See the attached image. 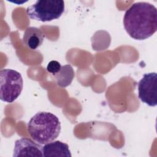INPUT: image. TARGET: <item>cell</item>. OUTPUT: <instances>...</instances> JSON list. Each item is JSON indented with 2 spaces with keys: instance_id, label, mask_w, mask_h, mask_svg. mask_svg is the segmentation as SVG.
<instances>
[{
  "instance_id": "obj_1",
  "label": "cell",
  "mask_w": 157,
  "mask_h": 157,
  "mask_svg": "<svg viewBox=\"0 0 157 157\" xmlns=\"http://www.w3.org/2000/svg\"><path fill=\"white\" fill-rule=\"evenodd\" d=\"M123 25L127 33L138 40L147 39L157 30V9L147 2L134 3L125 12Z\"/></svg>"
},
{
  "instance_id": "obj_2",
  "label": "cell",
  "mask_w": 157,
  "mask_h": 157,
  "mask_svg": "<svg viewBox=\"0 0 157 157\" xmlns=\"http://www.w3.org/2000/svg\"><path fill=\"white\" fill-rule=\"evenodd\" d=\"M61 123L54 114L40 112L29 121L27 129L32 139L40 145L46 144L56 139L61 132Z\"/></svg>"
},
{
  "instance_id": "obj_3",
  "label": "cell",
  "mask_w": 157,
  "mask_h": 157,
  "mask_svg": "<svg viewBox=\"0 0 157 157\" xmlns=\"http://www.w3.org/2000/svg\"><path fill=\"white\" fill-rule=\"evenodd\" d=\"M64 9V2L62 0L37 1L28 7L26 13L32 20L42 22L51 21L60 18Z\"/></svg>"
},
{
  "instance_id": "obj_4",
  "label": "cell",
  "mask_w": 157,
  "mask_h": 157,
  "mask_svg": "<svg viewBox=\"0 0 157 157\" xmlns=\"http://www.w3.org/2000/svg\"><path fill=\"white\" fill-rule=\"evenodd\" d=\"M23 87V80L20 72L10 69L0 71L1 100L11 103L20 95Z\"/></svg>"
},
{
  "instance_id": "obj_5",
  "label": "cell",
  "mask_w": 157,
  "mask_h": 157,
  "mask_svg": "<svg viewBox=\"0 0 157 157\" xmlns=\"http://www.w3.org/2000/svg\"><path fill=\"white\" fill-rule=\"evenodd\" d=\"M157 74L156 72L145 74L138 83L139 98L150 107L157 105Z\"/></svg>"
},
{
  "instance_id": "obj_6",
  "label": "cell",
  "mask_w": 157,
  "mask_h": 157,
  "mask_svg": "<svg viewBox=\"0 0 157 157\" xmlns=\"http://www.w3.org/2000/svg\"><path fill=\"white\" fill-rule=\"evenodd\" d=\"M13 156H43L42 147L30 139L21 138L15 141Z\"/></svg>"
},
{
  "instance_id": "obj_7",
  "label": "cell",
  "mask_w": 157,
  "mask_h": 157,
  "mask_svg": "<svg viewBox=\"0 0 157 157\" xmlns=\"http://www.w3.org/2000/svg\"><path fill=\"white\" fill-rule=\"evenodd\" d=\"M45 36L43 32L36 27H28L24 33L23 40L24 44L31 50H36L43 43Z\"/></svg>"
},
{
  "instance_id": "obj_8",
  "label": "cell",
  "mask_w": 157,
  "mask_h": 157,
  "mask_svg": "<svg viewBox=\"0 0 157 157\" xmlns=\"http://www.w3.org/2000/svg\"><path fill=\"white\" fill-rule=\"evenodd\" d=\"M43 156H72L69 146L67 144L59 140L50 142L42 147Z\"/></svg>"
},
{
  "instance_id": "obj_9",
  "label": "cell",
  "mask_w": 157,
  "mask_h": 157,
  "mask_svg": "<svg viewBox=\"0 0 157 157\" xmlns=\"http://www.w3.org/2000/svg\"><path fill=\"white\" fill-rule=\"evenodd\" d=\"M57 84L61 87L69 86L74 77V71L70 64L61 66L60 71L54 75Z\"/></svg>"
},
{
  "instance_id": "obj_10",
  "label": "cell",
  "mask_w": 157,
  "mask_h": 157,
  "mask_svg": "<svg viewBox=\"0 0 157 157\" xmlns=\"http://www.w3.org/2000/svg\"><path fill=\"white\" fill-rule=\"evenodd\" d=\"M61 68V66L58 61L56 60H52L48 63L47 66V71L54 75L60 71Z\"/></svg>"
}]
</instances>
